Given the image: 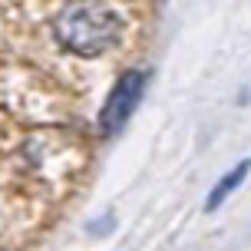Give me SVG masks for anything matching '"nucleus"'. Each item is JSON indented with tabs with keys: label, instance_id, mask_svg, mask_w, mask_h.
I'll return each mask as SVG.
<instances>
[{
	"label": "nucleus",
	"instance_id": "f257e3e1",
	"mask_svg": "<svg viewBox=\"0 0 251 251\" xmlns=\"http://www.w3.org/2000/svg\"><path fill=\"white\" fill-rule=\"evenodd\" d=\"M53 33H56L63 50L76 53V56H100L102 50H109L119 40L123 20L109 7L76 3V7H66L53 20Z\"/></svg>",
	"mask_w": 251,
	"mask_h": 251
},
{
	"label": "nucleus",
	"instance_id": "f03ea898",
	"mask_svg": "<svg viewBox=\"0 0 251 251\" xmlns=\"http://www.w3.org/2000/svg\"><path fill=\"white\" fill-rule=\"evenodd\" d=\"M146 86H149V73H146V70H129L126 76H119L116 86L109 89L106 102H102V109H100V132L116 136V132L129 123V116L136 113Z\"/></svg>",
	"mask_w": 251,
	"mask_h": 251
},
{
	"label": "nucleus",
	"instance_id": "7ed1b4c3",
	"mask_svg": "<svg viewBox=\"0 0 251 251\" xmlns=\"http://www.w3.org/2000/svg\"><path fill=\"white\" fill-rule=\"evenodd\" d=\"M248 172H251V162H248V159H245V162H238L231 172H225V176H222V182L212 188V195L205 199V212H215V208H218V205H222V201H225L228 195H231V192L245 182V176H248Z\"/></svg>",
	"mask_w": 251,
	"mask_h": 251
}]
</instances>
